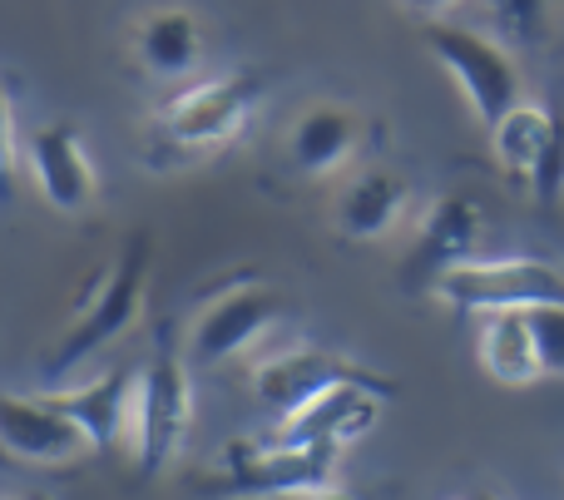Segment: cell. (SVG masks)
Returning a JSON list of instances; mask_svg holds the SVG:
<instances>
[{
	"label": "cell",
	"mask_w": 564,
	"mask_h": 500,
	"mask_svg": "<svg viewBox=\"0 0 564 500\" xmlns=\"http://www.w3.org/2000/svg\"><path fill=\"white\" fill-rule=\"evenodd\" d=\"M188 422H194V362L184 357L178 327L159 323L154 343H149L144 382L134 392V446H139V471L164 476L169 461L184 452Z\"/></svg>",
	"instance_id": "1"
},
{
	"label": "cell",
	"mask_w": 564,
	"mask_h": 500,
	"mask_svg": "<svg viewBox=\"0 0 564 500\" xmlns=\"http://www.w3.org/2000/svg\"><path fill=\"white\" fill-rule=\"evenodd\" d=\"M258 99H263V75L258 69H234V75H214L198 85L169 95L154 109V139L174 159L214 154V149L234 144L248 129Z\"/></svg>",
	"instance_id": "2"
},
{
	"label": "cell",
	"mask_w": 564,
	"mask_h": 500,
	"mask_svg": "<svg viewBox=\"0 0 564 500\" xmlns=\"http://www.w3.org/2000/svg\"><path fill=\"white\" fill-rule=\"evenodd\" d=\"M421 40H426V50L441 59V69L456 79V89L466 95L470 115H476V124L486 129V134L520 105L516 55H510V45H500L496 35L456 25V20H426Z\"/></svg>",
	"instance_id": "3"
},
{
	"label": "cell",
	"mask_w": 564,
	"mask_h": 500,
	"mask_svg": "<svg viewBox=\"0 0 564 500\" xmlns=\"http://www.w3.org/2000/svg\"><path fill=\"white\" fill-rule=\"evenodd\" d=\"M341 446H278V442H234L224 452V471L208 486L218 500H297L322 491L337 476Z\"/></svg>",
	"instance_id": "4"
},
{
	"label": "cell",
	"mask_w": 564,
	"mask_h": 500,
	"mask_svg": "<svg viewBox=\"0 0 564 500\" xmlns=\"http://www.w3.org/2000/svg\"><path fill=\"white\" fill-rule=\"evenodd\" d=\"M144 283H149V233H129V243H124V253L115 258V268L99 278V287L85 297L79 317L45 352V372H69V367H79L85 357H95L109 337L124 333V327L139 317Z\"/></svg>",
	"instance_id": "5"
},
{
	"label": "cell",
	"mask_w": 564,
	"mask_h": 500,
	"mask_svg": "<svg viewBox=\"0 0 564 500\" xmlns=\"http://www.w3.org/2000/svg\"><path fill=\"white\" fill-rule=\"evenodd\" d=\"M436 297L456 313H500V307L564 303V273L545 258H470L436 283Z\"/></svg>",
	"instance_id": "6"
},
{
	"label": "cell",
	"mask_w": 564,
	"mask_h": 500,
	"mask_svg": "<svg viewBox=\"0 0 564 500\" xmlns=\"http://www.w3.org/2000/svg\"><path fill=\"white\" fill-rule=\"evenodd\" d=\"M341 382H371V387H391V392H397L391 377L367 372V367L347 362V357H337V352H322V347H292V352L268 357V362L253 367V396L278 422L297 416L307 402H317L322 392H332V387H341Z\"/></svg>",
	"instance_id": "7"
},
{
	"label": "cell",
	"mask_w": 564,
	"mask_h": 500,
	"mask_svg": "<svg viewBox=\"0 0 564 500\" xmlns=\"http://www.w3.org/2000/svg\"><path fill=\"white\" fill-rule=\"evenodd\" d=\"M480 248V204L466 194H441L431 198L421 233L411 243L406 263H401V287L406 293H436V283L451 268L470 263Z\"/></svg>",
	"instance_id": "8"
},
{
	"label": "cell",
	"mask_w": 564,
	"mask_h": 500,
	"mask_svg": "<svg viewBox=\"0 0 564 500\" xmlns=\"http://www.w3.org/2000/svg\"><path fill=\"white\" fill-rule=\"evenodd\" d=\"M278 317H282L278 287H268V283L228 287L224 297H214V303L194 317V333H188V362L218 367V362H228V357L248 352Z\"/></svg>",
	"instance_id": "9"
},
{
	"label": "cell",
	"mask_w": 564,
	"mask_h": 500,
	"mask_svg": "<svg viewBox=\"0 0 564 500\" xmlns=\"http://www.w3.org/2000/svg\"><path fill=\"white\" fill-rule=\"evenodd\" d=\"M0 442H6L10 461H30V466H69L79 456L95 452L89 432L65 416L45 392L40 396H0Z\"/></svg>",
	"instance_id": "10"
},
{
	"label": "cell",
	"mask_w": 564,
	"mask_h": 500,
	"mask_svg": "<svg viewBox=\"0 0 564 500\" xmlns=\"http://www.w3.org/2000/svg\"><path fill=\"white\" fill-rule=\"evenodd\" d=\"M30 154V174H35V188L55 214H85L99 198V178L95 164H89V149L79 139L75 124H40L30 129L25 139Z\"/></svg>",
	"instance_id": "11"
},
{
	"label": "cell",
	"mask_w": 564,
	"mask_h": 500,
	"mask_svg": "<svg viewBox=\"0 0 564 500\" xmlns=\"http://www.w3.org/2000/svg\"><path fill=\"white\" fill-rule=\"evenodd\" d=\"M391 396V387L371 382H341L332 392H322L317 402H307L297 416L278 422V432L268 442L278 446H347L357 436L371 432V422L381 416V402Z\"/></svg>",
	"instance_id": "12"
},
{
	"label": "cell",
	"mask_w": 564,
	"mask_h": 500,
	"mask_svg": "<svg viewBox=\"0 0 564 500\" xmlns=\"http://www.w3.org/2000/svg\"><path fill=\"white\" fill-rule=\"evenodd\" d=\"M361 115L351 105H312L288 129V169L297 178H327L357 154Z\"/></svg>",
	"instance_id": "13"
},
{
	"label": "cell",
	"mask_w": 564,
	"mask_h": 500,
	"mask_svg": "<svg viewBox=\"0 0 564 500\" xmlns=\"http://www.w3.org/2000/svg\"><path fill=\"white\" fill-rule=\"evenodd\" d=\"M134 59H139V69L154 79L194 75L198 59H204V25H198V15L184 6L149 10L134 25Z\"/></svg>",
	"instance_id": "14"
},
{
	"label": "cell",
	"mask_w": 564,
	"mask_h": 500,
	"mask_svg": "<svg viewBox=\"0 0 564 500\" xmlns=\"http://www.w3.org/2000/svg\"><path fill=\"white\" fill-rule=\"evenodd\" d=\"M406 204H411V188L397 169H361L337 194V233L357 238V243L387 238L401 224Z\"/></svg>",
	"instance_id": "15"
},
{
	"label": "cell",
	"mask_w": 564,
	"mask_h": 500,
	"mask_svg": "<svg viewBox=\"0 0 564 500\" xmlns=\"http://www.w3.org/2000/svg\"><path fill=\"white\" fill-rule=\"evenodd\" d=\"M134 392H139L134 372H129V367H115V372L95 377V382H85V387L45 392V396L65 416H75V422L85 426L89 442H95V452H109V446L124 436V426L134 422Z\"/></svg>",
	"instance_id": "16"
},
{
	"label": "cell",
	"mask_w": 564,
	"mask_h": 500,
	"mask_svg": "<svg viewBox=\"0 0 564 500\" xmlns=\"http://www.w3.org/2000/svg\"><path fill=\"white\" fill-rule=\"evenodd\" d=\"M476 357L486 367L490 382L500 387H530L540 382V352L535 333H530V313L520 307H500V313H480L476 323Z\"/></svg>",
	"instance_id": "17"
},
{
	"label": "cell",
	"mask_w": 564,
	"mask_h": 500,
	"mask_svg": "<svg viewBox=\"0 0 564 500\" xmlns=\"http://www.w3.org/2000/svg\"><path fill=\"white\" fill-rule=\"evenodd\" d=\"M545 139H550V105H525V99L490 129L496 159L506 164V174L516 178V184H530L540 154H545Z\"/></svg>",
	"instance_id": "18"
},
{
	"label": "cell",
	"mask_w": 564,
	"mask_h": 500,
	"mask_svg": "<svg viewBox=\"0 0 564 500\" xmlns=\"http://www.w3.org/2000/svg\"><path fill=\"white\" fill-rule=\"evenodd\" d=\"M490 25L500 30V45L530 50L550 35V0H490Z\"/></svg>",
	"instance_id": "19"
},
{
	"label": "cell",
	"mask_w": 564,
	"mask_h": 500,
	"mask_svg": "<svg viewBox=\"0 0 564 500\" xmlns=\"http://www.w3.org/2000/svg\"><path fill=\"white\" fill-rule=\"evenodd\" d=\"M530 194H535V204L545 208H560L564 204V105L555 99L550 105V139H545V154H540L535 174H530Z\"/></svg>",
	"instance_id": "20"
},
{
	"label": "cell",
	"mask_w": 564,
	"mask_h": 500,
	"mask_svg": "<svg viewBox=\"0 0 564 500\" xmlns=\"http://www.w3.org/2000/svg\"><path fill=\"white\" fill-rule=\"evenodd\" d=\"M530 333H535L540 372H545V377H564V303L530 307Z\"/></svg>",
	"instance_id": "21"
},
{
	"label": "cell",
	"mask_w": 564,
	"mask_h": 500,
	"mask_svg": "<svg viewBox=\"0 0 564 500\" xmlns=\"http://www.w3.org/2000/svg\"><path fill=\"white\" fill-rule=\"evenodd\" d=\"M397 6L406 10V15H416L421 25H426V20H441L451 6H460V0H397Z\"/></svg>",
	"instance_id": "22"
},
{
	"label": "cell",
	"mask_w": 564,
	"mask_h": 500,
	"mask_svg": "<svg viewBox=\"0 0 564 500\" xmlns=\"http://www.w3.org/2000/svg\"><path fill=\"white\" fill-rule=\"evenodd\" d=\"M297 500H357V496L341 491V486H322V491H307V496H297Z\"/></svg>",
	"instance_id": "23"
},
{
	"label": "cell",
	"mask_w": 564,
	"mask_h": 500,
	"mask_svg": "<svg viewBox=\"0 0 564 500\" xmlns=\"http://www.w3.org/2000/svg\"><path fill=\"white\" fill-rule=\"evenodd\" d=\"M470 500H500V496H490V491H476V496H470Z\"/></svg>",
	"instance_id": "24"
},
{
	"label": "cell",
	"mask_w": 564,
	"mask_h": 500,
	"mask_svg": "<svg viewBox=\"0 0 564 500\" xmlns=\"http://www.w3.org/2000/svg\"><path fill=\"white\" fill-rule=\"evenodd\" d=\"M6 500H35V496H6Z\"/></svg>",
	"instance_id": "25"
}]
</instances>
